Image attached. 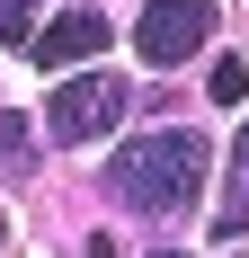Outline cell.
Listing matches in <instances>:
<instances>
[{"mask_svg":"<svg viewBox=\"0 0 249 258\" xmlns=\"http://www.w3.org/2000/svg\"><path fill=\"white\" fill-rule=\"evenodd\" d=\"M27 152H36L27 116H9V107H0V169H27Z\"/></svg>","mask_w":249,"mask_h":258,"instance_id":"obj_6","label":"cell"},{"mask_svg":"<svg viewBox=\"0 0 249 258\" xmlns=\"http://www.w3.org/2000/svg\"><path fill=\"white\" fill-rule=\"evenodd\" d=\"M89 258H125V249H116V240H107V232H89Z\"/></svg>","mask_w":249,"mask_h":258,"instance_id":"obj_9","label":"cell"},{"mask_svg":"<svg viewBox=\"0 0 249 258\" xmlns=\"http://www.w3.org/2000/svg\"><path fill=\"white\" fill-rule=\"evenodd\" d=\"M107 36H116V27L98 18V9H63V18L45 27V36H36V72H72V62H89V53H107Z\"/></svg>","mask_w":249,"mask_h":258,"instance_id":"obj_4","label":"cell"},{"mask_svg":"<svg viewBox=\"0 0 249 258\" xmlns=\"http://www.w3.org/2000/svg\"><path fill=\"white\" fill-rule=\"evenodd\" d=\"M0 249H9V214H0Z\"/></svg>","mask_w":249,"mask_h":258,"instance_id":"obj_10","label":"cell"},{"mask_svg":"<svg viewBox=\"0 0 249 258\" xmlns=\"http://www.w3.org/2000/svg\"><path fill=\"white\" fill-rule=\"evenodd\" d=\"M205 89H214V98H240V89H249V72H240V62H214V80H205Z\"/></svg>","mask_w":249,"mask_h":258,"instance_id":"obj_8","label":"cell"},{"mask_svg":"<svg viewBox=\"0 0 249 258\" xmlns=\"http://www.w3.org/2000/svg\"><path fill=\"white\" fill-rule=\"evenodd\" d=\"M214 0H143V27H134V53L143 62H187V53H205V36H214Z\"/></svg>","mask_w":249,"mask_h":258,"instance_id":"obj_3","label":"cell"},{"mask_svg":"<svg viewBox=\"0 0 249 258\" xmlns=\"http://www.w3.org/2000/svg\"><path fill=\"white\" fill-rule=\"evenodd\" d=\"M249 232V125L231 143V187H223V214H214V240H240Z\"/></svg>","mask_w":249,"mask_h":258,"instance_id":"obj_5","label":"cell"},{"mask_svg":"<svg viewBox=\"0 0 249 258\" xmlns=\"http://www.w3.org/2000/svg\"><path fill=\"white\" fill-rule=\"evenodd\" d=\"M125 116H134V89L116 72H80V80H63V98H45V134L53 143H89V134L125 125Z\"/></svg>","mask_w":249,"mask_h":258,"instance_id":"obj_2","label":"cell"},{"mask_svg":"<svg viewBox=\"0 0 249 258\" xmlns=\"http://www.w3.org/2000/svg\"><path fill=\"white\" fill-rule=\"evenodd\" d=\"M205 169H214V152H205V134L169 125V134H134L116 152V169H107V196L134 214H187L196 205Z\"/></svg>","mask_w":249,"mask_h":258,"instance_id":"obj_1","label":"cell"},{"mask_svg":"<svg viewBox=\"0 0 249 258\" xmlns=\"http://www.w3.org/2000/svg\"><path fill=\"white\" fill-rule=\"evenodd\" d=\"M36 9H45V0H0V45H18L27 27H36Z\"/></svg>","mask_w":249,"mask_h":258,"instance_id":"obj_7","label":"cell"},{"mask_svg":"<svg viewBox=\"0 0 249 258\" xmlns=\"http://www.w3.org/2000/svg\"><path fill=\"white\" fill-rule=\"evenodd\" d=\"M151 258H187V249H151Z\"/></svg>","mask_w":249,"mask_h":258,"instance_id":"obj_11","label":"cell"}]
</instances>
